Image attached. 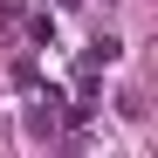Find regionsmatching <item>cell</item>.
<instances>
[{
  "mask_svg": "<svg viewBox=\"0 0 158 158\" xmlns=\"http://www.w3.org/2000/svg\"><path fill=\"white\" fill-rule=\"evenodd\" d=\"M117 55H124V41H117V35H103V41L89 48V69H103V62H117Z\"/></svg>",
  "mask_w": 158,
  "mask_h": 158,
  "instance_id": "obj_1",
  "label": "cell"
}]
</instances>
